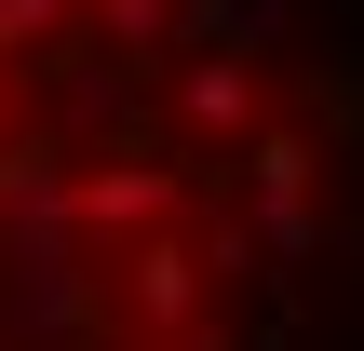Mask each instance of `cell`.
Returning <instances> with one entry per match:
<instances>
[{
  "label": "cell",
  "instance_id": "1",
  "mask_svg": "<svg viewBox=\"0 0 364 351\" xmlns=\"http://www.w3.org/2000/svg\"><path fill=\"white\" fill-rule=\"evenodd\" d=\"M324 149L216 0H0V351H311Z\"/></svg>",
  "mask_w": 364,
  "mask_h": 351
}]
</instances>
